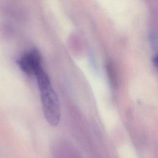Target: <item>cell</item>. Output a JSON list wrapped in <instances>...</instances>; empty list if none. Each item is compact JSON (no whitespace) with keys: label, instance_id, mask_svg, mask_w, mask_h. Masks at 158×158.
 Segmentation results:
<instances>
[{"label":"cell","instance_id":"obj_1","mask_svg":"<svg viewBox=\"0 0 158 158\" xmlns=\"http://www.w3.org/2000/svg\"><path fill=\"white\" fill-rule=\"evenodd\" d=\"M35 75L40 91L44 115L51 126H56L60 120V106L57 96L43 69L40 70Z\"/></svg>","mask_w":158,"mask_h":158},{"label":"cell","instance_id":"obj_2","mask_svg":"<svg viewBox=\"0 0 158 158\" xmlns=\"http://www.w3.org/2000/svg\"><path fill=\"white\" fill-rule=\"evenodd\" d=\"M20 69L28 75H35L42 68L41 59L36 50H31L24 54L19 60Z\"/></svg>","mask_w":158,"mask_h":158},{"label":"cell","instance_id":"obj_3","mask_svg":"<svg viewBox=\"0 0 158 158\" xmlns=\"http://www.w3.org/2000/svg\"><path fill=\"white\" fill-rule=\"evenodd\" d=\"M149 41L152 48L155 50L157 49V36L156 33L154 30H152L149 33Z\"/></svg>","mask_w":158,"mask_h":158},{"label":"cell","instance_id":"obj_4","mask_svg":"<svg viewBox=\"0 0 158 158\" xmlns=\"http://www.w3.org/2000/svg\"><path fill=\"white\" fill-rule=\"evenodd\" d=\"M153 62H154V65H156V67H157V57L156 55L153 57Z\"/></svg>","mask_w":158,"mask_h":158}]
</instances>
